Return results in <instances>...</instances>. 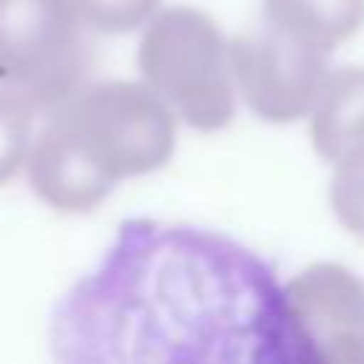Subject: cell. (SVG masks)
Here are the masks:
<instances>
[{"label": "cell", "mask_w": 364, "mask_h": 364, "mask_svg": "<svg viewBox=\"0 0 364 364\" xmlns=\"http://www.w3.org/2000/svg\"><path fill=\"white\" fill-rule=\"evenodd\" d=\"M142 82L196 131H222L236 111L228 40L216 20L191 6L154 14L136 48Z\"/></svg>", "instance_id": "3957f363"}, {"label": "cell", "mask_w": 364, "mask_h": 364, "mask_svg": "<svg viewBox=\"0 0 364 364\" xmlns=\"http://www.w3.org/2000/svg\"><path fill=\"white\" fill-rule=\"evenodd\" d=\"M310 117V139L321 159L336 165L364 148V68L330 71Z\"/></svg>", "instance_id": "52a82bcc"}, {"label": "cell", "mask_w": 364, "mask_h": 364, "mask_svg": "<svg viewBox=\"0 0 364 364\" xmlns=\"http://www.w3.org/2000/svg\"><path fill=\"white\" fill-rule=\"evenodd\" d=\"M31 105H26L14 91L0 85V182L11 179L28 156L31 148Z\"/></svg>", "instance_id": "9c48e42d"}, {"label": "cell", "mask_w": 364, "mask_h": 364, "mask_svg": "<svg viewBox=\"0 0 364 364\" xmlns=\"http://www.w3.org/2000/svg\"><path fill=\"white\" fill-rule=\"evenodd\" d=\"M88 31L77 0H0V85L48 117L88 85Z\"/></svg>", "instance_id": "277c9868"}, {"label": "cell", "mask_w": 364, "mask_h": 364, "mask_svg": "<svg viewBox=\"0 0 364 364\" xmlns=\"http://www.w3.org/2000/svg\"><path fill=\"white\" fill-rule=\"evenodd\" d=\"M233 82L264 122H296L313 114L327 82V51L262 23L228 43Z\"/></svg>", "instance_id": "5b68a950"}, {"label": "cell", "mask_w": 364, "mask_h": 364, "mask_svg": "<svg viewBox=\"0 0 364 364\" xmlns=\"http://www.w3.org/2000/svg\"><path fill=\"white\" fill-rule=\"evenodd\" d=\"M48 341L77 364H296L284 284L245 245L128 219L51 310Z\"/></svg>", "instance_id": "6da1fadb"}, {"label": "cell", "mask_w": 364, "mask_h": 364, "mask_svg": "<svg viewBox=\"0 0 364 364\" xmlns=\"http://www.w3.org/2000/svg\"><path fill=\"white\" fill-rule=\"evenodd\" d=\"M296 364H364V282L344 264L316 262L284 284Z\"/></svg>", "instance_id": "8992f818"}, {"label": "cell", "mask_w": 364, "mask_h": 364, "mask_svg": "<svg viewBox=\"0 0 364 364\" xmlns=\"http://www.w3.org/2000/svg\"><path fill=\"white\" fill-rule=\"evenodd\" d=\"M264 23L333 51L364 23V0H262Z\"/></svg>", "instance_id": "ba28073f"}, {"label": "cell", "mask_w": 364, "mask_h": 364, "mask_svg": "<svg viewBox=\"0 0 364 364\" xmlns=\"http://www.w3.org/2000/svg\"><path fill=\"white\" fill-rule=\"evenodd\" d=\"M176 119L145 82L85 85L31 139L28 185L57 210H94L119 179L151 173L173 156Z\"/></svg>", "instance_id": "7a4b0ae2"}, {"label": "cell", "mask_w": 364, "mask_h": 364, "mask_svg": "<svg viewBox=\"0 0 364 364\" xmlns=\"http://www.w3.org/2000/svg\"><path fill=\"white\" fill-rule=\"evenodd\" d=\"M85 23L100 34H125L145 26L159 0H77Z\"/></svg>", "instance_id": "8fae6325"}, {"label": "cell", "mask_w": 364, "mask_h": 364, "mask_svg": "<svg viewBox=\"0 0 364 364\" xmlns=\"http://www.w3.org/2000/svg\"><path fill=\"white\" fill-rule=\"evenodd\" d=\"M330 205L336 219L355 236L364 239V148L336 162L330 182Z\"/></svg>", "instance_id": "30bf717a"}]
</instances>
